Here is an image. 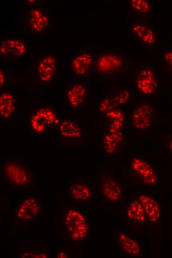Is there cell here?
Segmentation results:
<instances>
[{"label": "cell", "mask_w": 172, "mask_h": 258, "mask_svg": "<svg viewBox=\"0 0 172 258\" xmlns=\"http://www.w3.org/2000/svg\"><path fill=\"white\" fill-rule=\"evenodd\" d=\"M0 178L9 188L22 190L33 185L35 176L31 167L23 159L7 157L1 161Z\"/></svg>", "instance_id": "cell-1"}, {"label": "cell", "mask_w": 172, "mask_h": 258, "mask_svg": "<svg viewBox=\"0 0 172 258\" xmlns=\"http://www.w3.org/2000/svg\"><path fill=\"white\" fill-rule=\"evenodd\" d=\"M126 213L129 219L137 223H142L146 219L143 208L138 199L130 203L127 209Z\"/></svg>", "instance_id": "cell-21"}, {"label": "cell", "mask_w": 172, "mask_h": 258, "mask_svg": "<svg viewBox=\"0 0 172 258\" xmlns=\"http://www.w3.org/2000/svg\"><path fill=\"white\" fill-rule=\"evenodd\" d=\"M28 40L22 38H7L0 41V56L21 57L27 55L30 51Z\"/></svg>", "instance_id": "cell-6"}, {"label": "cell", "mask_w": 172, "mask_h": 258, "mask_svg": "<svg viewBox=\"0 0 172 258\" xmlns=\"http://www.w3.org/2000/svg\"><path fill=\"white\" fill-rule=\"evenodd\" d=\"M130 4L135 10L140 13H146L149 11L151 8L150 4L147 0H131Z\"/></svg>", "instance_id": "cell-22"}, {"label": "cell", "mask_w": 172, "mask_h": 258, "mask_svg": "<svg viewBox=\"0 0 172 258\" xmlns=\"http://www.w3.org/2000/svg\"><path fill=\"white\" fill-rule=\"evenodd\" d=\"M164 61L172 71V51L166 52L164 55Z\"/></svg>", "instance_id": "cell-23"}, {"label": "cell", "mask_w": 172, "mask_h": 258, "mask_svg": "<svg viewBox=\"0 0 172 258\" xmlns=\"http://www.w3.org/2000/svg\"><path fill=\"white\" fill-rule=\"evenodd\" d=\"M22 25L31 33L42 32L49 25L48 15L40 6L28 8L22 16Z\"/></svg>", "instance_id": "cell-4"}, {"label": "cell", "mask_w": 172, "mask_h": 258, "mask_svg": "<svg viewBox=\"0 0 172 258\" xmlns=\"http://www.w3.org/2000/svg\"><path fill=\"white\" fill-rule=\"evenodd\" d=\"M131 168L142 181L148 186L155 184L157 176L153 167L140 157H134L131 161Z\"/></svg>", "instance_id": "cell-13"}, {"label": "cell", "mask_w": 172, "mask_h": 258, "mask_svg": "<svg viewBox=\"0 0 172 258\" xmlns=\"http://www.w3.org/2000/svg\"><path fill=\"white\" fill-rule=\"evenodd\" d=\"M95 65L101 72H108L120 69L123 65V61L119 56L112 54H104L96 59Z\"/></svg>", "instance_id": "cell-16"}, {"label": "cell", "mask_w": 172, "mask_h": 258, "mask_svg": "<svg viewBox=\"0 0 172 258\" xmlns=\"http://www.w3.org/2000/svg\"><path fill=\"white\" fill-rule=\"evenodd\" d=\"M58 258H66L67 256L65 253L62 252V253H60V254L58 255Z\"/></svg>", "instance_id": "cell-26"}, {"label": "cell", "mask_w": 172, "mask_h": 258, "mask_svg": "<svg viewBox=\"0 0 172 258\" xmlns=\"http://www.w3.org/2000/svg\"><path fill=\"white\" fill-rule=\"evenodd\" d=\"M131 30L135 36L146 44L152 45L156 41L155 32L145 24L141 22L135 23L131 26Z\"/></svg>", "instance_id": "cell-17"}, {"label": "cell", "mask_w": 172, "mask_h": 258, "mask_svg": "<svg viewBox=\"0 0 172 258\" xmlns=\"http://www.w3.org/2000/svg\"><path fill=\"white\" fill-rule=\"evenodd\" d=\"M57 68L56 58L52 54H46L39 61L37 67L38 79L45 85H49L55 77Z\"/></svg>", "instance_id": "cell-8"}, {"label": "cell", "mask_w": 172, "mask_h": 258, "mask_svg": "<svg viewBox=\"0 0 172 258\" xmlns=\"http://www.w3.org/2000/svg\"><path fill=\"white\" fill-rule=\"evenodd\" d=\"M56 130L58 137L69 142L79 140L83 133L82 128L77 121L67 117L62 118Z\"/></svg>", "instance_id": "cell-11"}, {"label": "cell", "mask_w": 172, "mask_h": 258, "mask_svg": "<svg viewBox=\"0 0 172 258\" xmlns=\"http://www.w3.org/2000/svg\"><path fill=\"white\" fill-rule=\"evenodd\" d=\"M40 209V204L37 199L34 197L26 198L18 205L15 216L19 221H30L38 216Z\"/></svg>", "instance_id": "cell-14"}, {"label": "cell", "mask_w": 172, "mask_h": 258, "mask_svg": "<svg viewBox=\"0 0 172 258\" xmlns=\"http://www.w3.org/2000/svg\"><path fill=\"white\" fill-rule=\"evenodd\" d=\"M70 194L76 200L86 201L91 196V192L89 187L85 183L74 181L70 186Z\"/></svg>", "instance_id": "cell-19"}, {"label": "cell", "mask_w": 172, "mask_h": 258, "mask_svg": "<svg viewBox=\"0 0 172 258\" xmlns=\"http://www.w3.org/2000/svg\"><path fill=\"white\" fill-rule=\"evenodd\" d=\"M138 200L144 210L146 219L152 223L157 222L161 215V211L158 201L149 195L140 194Z\"/></svg>", "instance_id": "cell-15"}, {"label": "cell", "mask_w": 172, "mask_h": 258, "mask_svg": "<svg viewBox=\"0 0 172 258\" xmlns=\"http://www.w3.org/2000/svg\"><path fill=\"white\" fill-rule=\"evenodd\" d=\"M87 94L85 85L80 81H71L66 88V106L71 110L80 107L85 101Z\"/></svg>", "instance_id": "cell-9"}, {"label": "cell", "mask_w": 172, "mask_h": 258, "mask_svg": "<svg viewBox=\"0 0 172 258\" xmlns=\"http://www.w3.org/2000/svg\"><path fill=\"white\" fill-rule=\"evenodd\" d=\"M95 63L90 53L80 51L75 54L69 62V73L73 77L84 78L88 75Z\"/></svg>", "instance_id": "cell-5"}, {"label": "cell", "mask_w": 172, "mask_h": 258, "mask_svg": "<svg viewBox=\"0 0 172 258\" xmlns=\"http://www.w3.org/2000/svg\"><path fill=\"white\" fill-rule=\"evenodd\" d=\"M135 84L138 90L145 95H153L158 88V83L153 71L143 68L136 74Z\"/></svg>", "instance_id": "cell-12"}, {"label": "cell", "mask_w": 172, "mask_h": 258, "mask_svg": "<svg viewBox=\"0 0 172 258\" xmlns=\"http://www.w3.org/2000/svg\"><path fill=\"white\" fill-rule=\"evenodd\" d=\"M167 145L168 149L172 152V139L168 141Z\"/></svg>", "instance_id": "cell-25"}, {"label": "cell", "mask_w": 172, "mask_h": 258, "mask_svg": "<svg viewBox=\"0 0 172 258\" xmlns=\"http://www.w3.org/2000/svg\"><path fill=\"white\" fill-rule=\"evenodd\" d=\"M101 188L104 196L110 200L116 201L121 196L122 191L120 187L111 178H107L103 181Z\"/></svg>", "instance_id": "cell-18"}, {"label": "cell", "mask_w": 172, "mask_h": 258, "mask_svg": "<svg viewBox=\"0 0 172 258\" xmlns=\"http://www.w3.org/2000/svg\"><path fill=\"white\" fill-rule=\"evenodd\" d=\"M119 244L123 251L130 256H137L140 254L141 250L138 243L124 232L118 236Z\"/></svg>", "instance_id": "cell-20"}, {"label": "cell", "mask_w": 172, "mask_h": 258, "mask_svg": "<svg viewBox=\"0 0 172 258\" xmlns=\"http://www.w3.org/2000/svg\"><path fill=\"white\" fill-rule=\"evenodd\" d=\"M57 110L48 105L36 107L30 115L28 128L31 135L43 137L57 129L61 120Z\"/></svg>", "instance_id": "cell-2"}, {"label": "cell", "mask_w": 172, "mask_h": 258, "mask_svg": "<svg viewBox=\"0 0 172 258\" xmlns=\"http://www.w3.org/2000/svg\"><path fill=\"white\" fill-rule=\"evenodd\" d=\"M66 231L73 241L85 239L88 233V225L86 218L77 209L71 208L67 210L64 217Z\"/></svg>", "instance_id": "cell-3"}, {"label": "cell", "mask_w": 172, "mask_h": 258, "mask_svg": "<svg viewBox=\"0 0 172 258\" xmlns=\"http://www.w3.org/2000/svg\"><path fill=\"white\" fill-rule=\"evenodd\" d=\"M17 101L13 90L6 89L0 93V118L4 123L12 121L16 116Z\"/></svg>", "instance_id": "cell-10"}, {"label": "cell", "mask_w": 172, "mask_h": 258, "mask_svg": "<svg viewBox=\"0 0 172 258\" xmlns=\"http://www.w3.org/2000/svg\"><path fill=\"white\" fill-rule=\"evenodd\" d=\"M153 114L152 105L147 102L138 103L134 108L131 114V122L137 129L144 130L151 125Z\"/></svg>", "instance_id": "cell-7"}, {"label": "cell", "mask_w": 172, "mask_h": 258, "mask_svg": "<svg viewBox=\"0 0 172 258\" xmlns=\"http://www.w3.org/2000/svg\"><path fill=\"white\" fill-rule=\"evenodd\" d=\"M6 75L5 72L0 69V87H2L5 83Z\"/></svg>", "instance_id": "cell-24"}]
</instances>
